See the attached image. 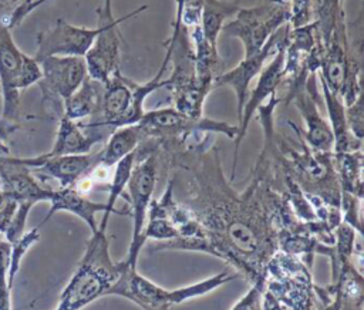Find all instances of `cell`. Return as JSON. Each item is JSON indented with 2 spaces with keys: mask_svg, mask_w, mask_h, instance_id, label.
<instances>
[{
  "mask_svg": "<svg viewBox=\"0 0 364 310\" xmlns=\"http://www.w3.org/2000/svg\"><path fill=\"white\" fill-rule=\"evenodd\" d=\"M171 165L191 175L188 195L175 199L203 228L216 257L230 263L252 284L264 286V267L277 250L280 215L287 202L270 181L267 162L259 156L243 192L225 179L218 148L191 144L168 154Z\"/></svg>",
  "mask_w": 364,
  "mask_h": 310,
  "instance_id": "cell-1",
  "label": "cell"
},
{
  "mask_svg": "<svg viewBox=\"0 0 364 310\" xmlns=\"http://www.w3.org/2000/svg\"><path fill=\"white\" fill-rule=\"evenodd\" d=\"M127 260L114 262L109 255L107 228L98 226L87 242L84 255L63 289L54 310H81L102 296L121 277Z\"/></svg>",
  "mask_w": 364,
  "mask_h": 310,
  "instance_id": "cell-2",
  "label": "cell"
},
{
  "mask_svg": "<svg viewBox=\"0 0 364 310\" xmlns=\"http://www.w3.org/2000/svg\"><path fill=\"white\" fill-rule=\"evenodd\" d=\"M41 78L40 64L24 54L13 40L11 28L0 18V142L20 125V90L37 84Z\"/></svg>",
  "mask_w": 364,
  "mask_h": 310,
  "instance_id": "cell-3",
  "label": "cell"
},
{
  "mask_svg": "<svg viewBox=\"0 0 364 310\" xmlns=\"http://www.w3.org/2000/svg\"><path fill=\"white\" fill-rule=\"evenodd\" d=\"M236 277H239L237 273L222 272L205 280L168 290L142 276L136 270V266L127 262V267L117 283L109 289L108 296L125 297L142 310H171L173 306L186 300L205 296Z\"/></svg>",
  "mask_w": 364,
  "mask_h": 310,
  "instance_id": "cell-4",
  "label": "cell"
},
{
  "mask_svg": "<svg viewBox=\"0 0 364 310\" xmlns=\"http://www.w3.org/2000/svg\"><path fill=\"white\" fill-rule=\"evenodd\" d=\"M138 125L145 138L155 139L158 142V149L165 152L185 148L188 139L202 132L223 134L235 141L239 131L237 125L205 117L193 118L173 107L145 111Z\"/></svg>",
  "mask_w": 364,
  "mask_h": 310,
  "instance_id": "cell-5",
  "label": "cell"
},
{
  "mask_svg": "<svg viewBox=\"0 0 364 310\" xmlns=\"http://www.w3.org/2000/svg\"><path fill=\"white\" fill-rule=\"evenodd\" d=\"M159 149L158 142L152 138H145L135 149V164L128 179V202L132 216V236L127 255V262L136 266L141 249L145 245L142 230L146 220V212L152 201V193L158 179Z\"/></svg>",
  "mask_w": 364,
  "mask_h": 310,
  "instance_id": "cell-6",
  "label": "cell"
},
{
  "mask_svg": "<svg viewBox=\"0 0 364 310\" xmlns=\"http://www.w3.org/2000/svg\"><path fill=\"white\" fill-rule=\"evenodd\" d=\"M165 47L164 61L172 65V73L165 80L172 95L173 108L193 118L203 117V104L209 92L198 82L195 51L188 28L182 26L178 34L166 41Z\"/></svg>",
  "mask_w": 364,
  "mask_h": 310,
  "instance_id": "cell-7",
  "label": "cell"
},
{
  "mask_svg": "<svg viewBox=\"0 0 364 310\" xmlns=\"http://www.w3.org/2000/svg\"><path fill=\"white\" fill-rule=\"evenodd\" d=\"M264 290L289 310H314L310 267L291 255L276 250L264 267Z\"/></svg>",
  "mask_w": 364,
  "mask_h": 310,
  "instance_id": "cell-8",
  "label": "cell"
},
{
  "mask_svg": "<svg viewBox=\"0 0 364 310\" xmlns=\"http://www.w3.org/2000/svg\"><path fill=\"white\" fill-rule=\"evenodd\" d=\"M290 20V0H259L253 7H240L222 31L242 41L245 57L263 48L266 41Z\"/></svg>",
  "mask_w": 364,
  "mask_h": 310,
  "instance_id": "cell-9",
  "label": "cell"
},
{
  "mask_svg": "<svg viewBox=\"0 0 364 310\" xmlns=\"http://www.w3.org/2000/svg\"><path fill=\"white\" fill-rule=\"evenodd\" d=\"M148 9L146 4L136 10L115 18L112 14L111 0H101L97 7V27L98 33L84 55L87 65V75L101 84H105L109 77L119 70V47L121 38L118 34V26Z\"/></svg>",
  "mask_w": 364,
  "mask_h": 310,
  "instance_id": "cell-10",
  "label": "cell"
},
{
  "mask_svg": "<svg viewBox=\"0 0 364 310\" xmlns=\"http://www.w3.org/2000/svg\"><path fill=\"white\" fill-rule=\"evenodd\" d=\"M317 97V73H310L304 84L296 85L287 91L286 104L293 101L297 107L306 125V132L303 135L306 144L313 151L333 152L334 137L330 124L321 117L318 111Z\"/></svg>",
  "mask_w": 364,
  "mask_h": 310,
  "instance_id": "cell-11",
  "label": "cell"
},
{
  "mask_svg": "<svg viewBox=\"0 0 364 310\" xmlns=\"http://www.w3.org/2000/svg\"><path fill=\"white\" fill-rule=\"evenodd\" d=\"M41 78L37 82L43 92V102H51L55 109L64 102L87 77L84 57L53 55L40 63Z\"/></svg>",
  "mask_w": 364,
  "mask_h": 310,
  "instance_id": "cell-12",
  "label": "cell"
},
{
  "mask_svg": "<svg viewBox=\"0 0 364 310\" xmlns=\"http://www.w3.org/2000/svg\"><path fill=\"white\" fill-rule=\"evenodd\" d=\"M16 161L40 176L55 179L60 188H73L101 164V151L58 156L41 154L33 158H16Z\"/></svg>",
  "mask_w": 364,
  "mask_h": 310,
  "instance_id": "cell-13",
  "label": "cell"
},
{
  "mask_svg": "<svg viewBox=\"0 0 364 310\" xmlns=\"http://www.w3.org/2000/svg\"><path fill=\"white\" fill-rule=\"evenodd\" d=\"M97 33V26L94 28H88L74 26L63 18H58L51 28L38 33L37 50L33 58L40 63L41 60L53 55L84 57Z\"/></svg>",
  "mask_w": 364,
  "mask_h": 310,
  "instance_id": "cell-14",
  "label": "cell"
},
{
  "mask_svg": "<svg viewBox=\"0 0 364 310\" xmlns=\"http://www.w3.org/2000/svg\"><path fill=\"white\" fill-rule=\"evenodd\" d=\"M290 31V24H284L280 27L263 46L260 51H257L253 55L245 57L235 68L229 70L228 73H223L220 75H216L213 80V87H220V85H229L236 95V111H237V118L240 121L242 117V109L246 102V98L249 95V84L250 81L260 74L263 70L264 61L277 51V48L287 40Z\"/></svg>",
  "mask_w": 364,
  "mask_h": 310,
  "instance_id": "cell-15",
  "label": "cell"
},
{
  "mask_svg": "<svg viewBox=\"0 0 364 310\" xmlns=\"http://www.w3.org/2000/svg\"><path fill=\"white\" fill-rule=\"evenodd\" d=\"M287 38H289V36H287ZM286 44H287V40L277 48V51L274 53V57L269 63V65L260 71L259 80H257L253 91L246 98V102L242 109V117H240V121L237 125L239 131L235 138V154H233V165H232L230 179L235 178L239 148H240V144L247 132V127H249V122H250L253 114L259 109L260 105H263L266 98H270L272 94H276L277 87L284 81V48H286Z\"/></svg>",
  "mask_w": 364,
  "mask_h": 310,
  "instance_id": "cell-16",
  "label": "cell"
},
{
  "mask_svg": "<svg viewBox=\"0 0 364 310\" xmlns=\"http://www.w3.org/2000/svg\"><path fill=\"white\" fill-rule=\"evenodd\" d=\"M0 188L18 203L33 206L38 202H50L53 195V189L40 183L27 166L7 155H0Z\"/></svg>",
  "mask_w": 364,
  "mask_h": 310,
  "instance_id": "cell-17",
  "label": "cell"
},
{
  "mask_svg": "<svg viewBox=\"0 0 364 310\" xmlns=\"http://www.w3.org/2000/svg\"><path fill=\"white\" fill-rule=\"evenodd\" d=\"M112 129L107 127H90L78 124L64 115L60 117L55 141L46 156L58 155H81L91 152V148L100 142H104L111 135Z\"/></svg>",
  "mask_w": 364,
  "mask_h": 310,
  "instance_id": "cell-18",
  "label": "cell"
},
{
  "mask_svg": "<svg viewBox=\"0 0 364 310\" xmlns=\"http://www.w3.org/2000/svg\"><path fill=\"white\" fill-rule=\"evenodd\" d=\"M132 84L134 80L122 75V73L117 70L104 84L101 107L97 119L85 125L107 127L112 131L122 127L132 101Z\"/></svg>",
  "mask_w": 364,
  "mask_h": 310,
  "instance_id": "cell-19",
  "label": "cell"
},
{
  "mask_svg": "<svg viewBox=\"0 0 364 310\" xmlns=\"http://www.w3.org/2000/svg\"><path fill=\"white\" fill-rule=\"evenodd\" d=\"M104 209H105V203L92 202L90 198L85 196V193L80 192L75 186L58 188V189H53V195L50 199V209L44 220L41 222V225L46 223L57 212H70L78 216L80 219H82L90 228L91 233H95L98 229L95 215L98 212H104Z\"/></svg>",
  "mask_w": 364,
  "mask_h": 310,
  "instance_id": "cell-20",
  "label": "cell"
},
{
  "mask_svg": "<svg viewBox=\"0 0 364 310\" xmlns=\"http://www.w3.org/2000/svg\"><path fill=\"white\" fill-rule=\"evenodd\" d=\"M323 90V97L330 119V128L334 137V146L333 154H341V152H353L361 149L363 141L357 139L348 129L347 121H346V107L343 104V100L331 92L327 85L318 78Z\"/></svg>",
  "mask_w": 364,
  "mask_h": 310,
  "instance_id": "cell-21",
  "label": "cell"
},
{
  "mask_svg": "<svg viewBox=\"0 0 364 310\" xmlns=\"http://www.w3.org/2000/svg\"><path fill=\"white\" fill-rule=\"evenodd\" d=\"M104 84L90 78H84L81 85L63 102V114L70 119H82L85 117L98 115L101 107Z\"/></svg>",
  "mask_w": 364,
  "mask_h": 310,
  "instance_id": "cell-22",
  "label": "cell"
},
{
  "mask_svg": "<svg viewBox=\"0 0 364 310\" xmlns=\"http://www.w3.org/2000/svg\"><path fill=\"white\" fill-rule=\"evenodd\" d=\"M144 139L145 135L138 124L115 128L105 141V146L101 149L100 165L104 168L114 166L119 159L134 152Z\"/></svg>",
  "mask_w": 364,
  "mask_h": 310,
  "instance_id": "cell-23",
  "label": "cell"
},
{
  "mask_svg": "<svg viewBox=\"0 0 364 310\" xmlns=\"http://www.w3.org/2000/svg\"><path fill=\"white\" fill-rule=\"evenodd\" d=\"M240 9L236 0H203L199 27L203 37L215 47L218 36L226 20H230Z\"/></svg>",
  "mask_w": 364,
  "mask_h": 310,
  "instance_id": "cell-24",
  "label": "cell"
},
{
  "mask_svg": "<svg viewBox=\"0 0 364 310\" xmlns=\"http://www.w3.org/2000/svg\"><path fill=\"white\" fill-rule=\"evenodd\" d=\"M334 155V166L341 192L363 198V152H341Z\"/></svg>",
  "mask_w": 364,
  "mask_h": 310,
  "instance_id": "cell-25",
  "label": "cell"
},
{
  "mask_svg": "<svg viewBox=\"0 0 364 310\" xmlns=\"http://www.w3.org/2000/svg\"><path fill=\"white\" fill-rule=\"evenodd\" d=\"M343 4L344 0H310L311 23L323 46L328 43L338 21L346 18Z\"/></svg>",
  "mask_w": 364,
  "mask_h": 310,
  "instance_id": "cell-26",
  "label": "cell"
},
{
  "mask_svg": "<svg viewBox=\"0 0 364 310\" xmlns=\"http://www.w3.org/2000/svg\"><path fill=\"white\" fill-rule=\"evenodd\" d=\"M134 164H135V151L128 154L127 156H124L122 159H119L114 166V173H112V179L108 185V199L105 202V209L102 212V220H101V226H105L108 225V220H109V216L112 213H117V215H125V216H131V210L129 208L125 209V210H119V209H115V202L119 196H124V189L128 183V179L131 176V172H132V168H134Z\"/></svg>",
  "mask_w": 364,
  "mask_h": 310,
  "instance_id": "cell-27",
  "label": "cell"
},
{
  "mask_svg": "<svg viewBox=\"0 0 364 310\" xmlns=\"http://www.w3.org/2000/svg\"><path fill=\"white\" fill-rule=\"evenodd\" d=\"M40 240V230L38 228L30 229L24 232L16 242L10 243V257H9V274H7V282L9 287H13V283L16 280V276L20 269V263L23 257L26 256V252Z\"/></svg>",
  "mask_w": 364,
  "mask_h": 310,
  "instance_id": "cell-28",
  "label": "cell"
},
{
  "mask_svg": "<svg viewBox=\"0 0 364 310\" xmlns=\"http://www.w3.org/2000/svg\"><path fill=\"white\" fill-rule=\"evenodd\" d=\"M9 257L10 243L4 239L0 240V310H11L10 303V287L7 282L9 274Z\"/></svg>",
  "mask_w": 364,
  "mask_h": 310,
  "instance_id": "cell-29",
  "label": "cell"
},
{
  "mask_svg": "<svg viewBox=\"0 0 364 310\" xmlns=\"http://www.w3.org/2000/svg\"><path fill=\"white\" fill-rule=\"evenodd\" d=\"M346 121L350 132L360 141L364 135V117H363V95H360L351 105L346 107Z\"/></svg>",
  "mask_w": 364,
  "mask_h": 310,
  "instance_id": "cell-30",
  "label": "cell"
},
{
  "mask_svg": "<svg viewBox=\"0 0 364 310\" xmlns=\"http://www.w3.org/2000/svg\"><path fill=\"white\" fill-rule=\"evenodd\" d=\"M263 284H252V287L233 304L230 310H263Z\"/></svg>",
  "mask_w": 364,
  "mask_h": 310,
  "instance_id": "cell-31",
  "label": "cell"
},
{
  "mask_svg": "<svg viewBox=\"0 0 364 310\" xmlns=\"http://www.w3.org/2000/svg\"><path fill=\"white\" fill-rule=\"evenodd\" d=\"M31 1L33 0H0V18H3L10 28L20 26L18 16Z\"/></svg>",
  "mask_w": 364,
  "mask_h": 310,
  "instance_id": "cell-32",
  "label": "cell"
},
{
  "mask_svg": "<svg viewBox=\"0 0 364 310\" xmlns=\"http://www.w3.org/2000/svg\"><path fill=\"white\" fill-rule=\"evenodd\" d=\"M17 208L18 202L10 193L0 188V233H6Z\"/></svg>",
  "mask_w": 364,
  "mask_h": 310,
  "instance_id": "cell-33",
  "label": "cell"
},
{
  "mask_svg": "<svg viewBox=\"0 0 364 310\" xmlns=\"http://www.w3.org/2000/svg\"><path fill=\"white\" fill-rule=\"evenodd\" d=\"M182 6H183V0H176V10H175V20L172 23V33H171V38L175 37L178 34V31L181 30L182 24H181V13H182Z\"/></svg>",
  "mask_w": 364,
  "mask_h": 310,
  "instance_id": "cell-34",
  "label": "cell"
},
{
  "mask_svg": "<svg viewBox=\"0 0 364 310\" xmlns=\"http://www.w3.org/2000/svg\"><path fill=\"white\" fill-rule=\"evenodd\" d=\"M7 152H9L7 146H4L3 142H0V155H7Z\"/></svg>",
  "mask_w": 364,
  "mask_h": 310,
  "instance_id": "cell-35",
  "label": "cell"
}]
</instances>
